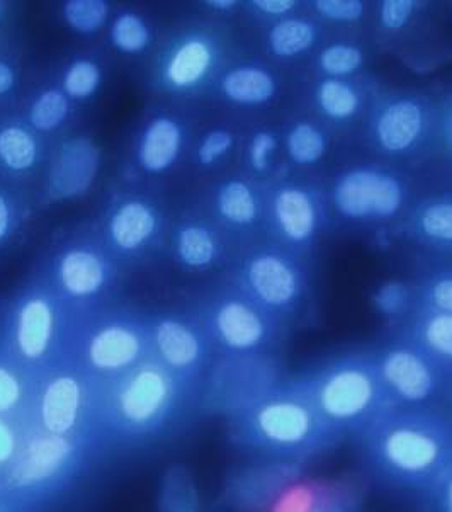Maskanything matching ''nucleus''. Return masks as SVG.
I'll return each mask as SVG.
<instances>
[{"instance_id": "nucleus-1", "label": "nucleus", "mask_w": 452, "mask_h": 512, "mask_svg": "<svg viewBox=\"0 0 452 512\" xmlns=\"http://www.w3.org/2000/svg\"><path fill=\"white\" fill-rule=\"evenodd\" d=\"M354 441L369 475L400 494L429 499L452 467V427L441 410H388Z\"/></svg>"}, {"instance_id": "nucleus-2", "label": "nucleus", "mask_w": 452, "mask_h": 512, "mask_svg": "<svg viewBox=\"0 0 452 512\" xmlns=\"http://www.w3.org/2000/svg\"><path fill=\"white\" fill-rule=\"evenodd\" d=\"M187 416L184 388L164 366L142 365L99 390L96 443L101 455L140 450L182 429Z\"/></svg>"}, {"instance_id": "nucleus-3", "label": "nucleus", "mask_w": 452, "mask_h": 512, "mask_svg": "<svg viewBox=\"0 0 452 512\" xmlns=\"http://www.w3.org/2000/svg\"><path fill=\"white\" fill-rule=\"evenodd\" d=\"M225 422L235 448L271 465H300L342 443L300 385L271 390Z\"/></svg>"}, {"instance_id": "nucleus-4", "label": "nucleus", "mask_w": 452, "mask_h": 512, "mask_svg": "<svg viewBox=\"0 0 452 512\" xmlns=\"http://www.w3.org/2000/svg\"><path fill=\"white\" fill-rule=\"evenodd\" d=\"M101 456L89 439L63 438L28 427L19 455L0 480V492L41 512L79 484Z\"/></svg>"}, {"instance_id": "nucleus-5", "label": "nucleus", "mask_w": 452, "mask_h": 512, "mask_svg": "<svg viewBox=\"0 0 452 512\" xmlns=\"http://www.w3.org/2000/svg\"><path fill=\"white\" fill-rule=\"evenodd\" d=\"M300 387L342 441L359 438L393 409L376 368L362 363L335 366Z\"/></svg>"}, {"instance_id": "nucleus-6", "label": "nucleus", "mask_w": 452, "mask_h": 512, "mask_svg": "<svg viewBox=\"0 0 452 512\" xmlns=\"http://www.w3.org/2000/svg\"><path fill=\"white\" fill-rule=\"evenodd\" d=\"M97 400L99 390L87 387L82 376L70 371L51 375L31 392L26 426L40 433L96 443Z\"/></svg>"}, {"instance_id": "nucleus-7", "label": "nucleus", "mask_w": 452, "mask_h": 512, "mask_svg": "<svg viewBox=\"0 0 452 512\" xmlns=\"http://www.w3.org/2000/svg\"><path fill=\"white\" fill-rule=\"evenodd\" d=\"M379 382L393 409L442 410V380L422 354L408 348L386 351L379 359Z\"/></svg>"}, {"instance_id": "nucleus-8", "label": "nucleus", "mask_w": 452, "mask_h": 512, "mask_svg": "<svg viewBox=\"0 0 452 512\" xmlns=\"http://www.w3.org/2000/svg\"><path fill=\"white\" fill-rule=\"evenodd\" d=\"M142 351V337L136 330L125 325H109L91 337L85 359L96 373L116 375L133 368Z\"/></svg>"}, {"instance_id": "nucleus-9", "label": "nucleus", "mask_w": 452, "mask_h": 512, "mask_svg": "<svg viewBox=\"0 0 452 512\" xmlns=\"http://www.w3.org/2000/svg\"><path fill=\"white\" fill-rule=\"evenodd\" d=\"M14 344L26 363L40 365L46 358L53 344V315L48 303L31 300L24 305L17 317Z\"/></svg>"}, {"instance_id": "nucleus-10", "label": "nucleus", "mask_w": 452, "mask_h": 512, "mask_svg": "<svg viewBox=\"0 0 452 512\" xmlns=\"http://www.w3.org/2000/svg\"><path fill=\"white\" fill-rule=\"evenodd\" d=\"M155 348L174 373H191L201 365L203 344L198 334L177 320H164L155 329Z\"/></svg>"}, {"instance_id": "nucleus-11", "label": "nucleus", "mask_w": 452, "mask_h": 512, "mask_svg": "<svg viewBox=\"0 0 452 512\" xmlns=\"http://www.w3.org/2000/svg\"><path fill=\"white\" fill-rule=\"evenodd\" d=\"M96 148L87 140L65 143L55 169L51 171V189L58 196L82 193L96 174Z\"/></svg>"}, {"instance_id": "nucleus-12", "label": "nucleus", "mask_w": 452, "mask_h": 512, "mask_svg": "<svg viewBox=\"0 0 452 512\" xmlns=\"http://www.w3.org/2000/svg\"><path fill=\"white\" fill-rule=\"evenodd\" d=\"M215 325L223 346L238 353L257 349L266 341V325L252 308L242 303H228L221 308Z\"/></svg>"}, {"instance_id": "nucleus-13", "label": "nucleus", "mask_w": 452, "mask_h": 512, "mask_svg": "<svg viewBox=\"0 0 452 512\" xmlns=\"http://www.w3.org/2000/svg\"><path fill=\"white\" fill-rule=\"evenodd\" d=\"M422 128V111L410 101L393 104L386 109L378 123L381 145L391 152H400L410 147L419 137Z\"/></svg>"}, {"instance_id": "nucleus-14", "label": "nucleus", "mask_w": 452, "mask_h": 512, "mask_svg": "<svg viewBox=\"0 0 452 512\" xmlns=\"http://www.w3.org/2000/svg\"><path fill=\"white\" fill-rule=\"evenodd\" d=\"M250 283L269 305H284L294 296L296 279L291 269L276 257H260L250 268Z\"/></svg>"}, {"instance_id": "nucleus-15", "label": "nucleus", "mask_w": 452, "mask_h": 512, "mask_svg": "<svg viewBox=\"0 0 452 512\" xmlns=\"http://www.w3.org/2000/svg\"><path fill=\"white\" fill-rule=\"evenodd\" d=\"M181 130L170 120H157L148 128L143 138L140 159L145 169L152 172L164 171L169 167L179 152Z\"/></svg>"}, {"instance_id": "nucleus-16", "label": "nucleus", "mask_w": 452, "mask_h": 512, "mask_svg": "<svg viewBox=\"0 0 452 512\" xmlns=\"http://www.w3.org/2000/svg\"><path fill=\"white\" fill-rule=\"evenodd\" d=\"M379 177L381 176L369 171L352 172L345 176L335 193L340 211L352 218L369 215L373 211L374 191Z\"/></svg>"}, {"instance_id": "nucleus-17", "label": "nucleus", "mask_w": 452, "mask_h": 512, "mask_svg": "<svg viewBox=\"0 0 452 512\" xmlns=\"http://www.w3.org/2000/svg\"><path fill=\"white\" fill-rule=\"evenodd\" d=\"M276 215L288 237L303 240L315 227V210L303 191L288 189L277 196Z\"/></svg>"}, {"instance_id": "nucleus-18", "label": "nucleus", "mask_w": 452, "mask_h": 512, "mask_svg": "<svg viewBox=\"0 0 452 512\" xmlns=\"http://www.w3.org/2000/svg\"><path fill=\"white\" fill-rule=\"evenodd\" d=\"M62 281L74 295H91L104 281L101 262L89 252H70L62 262Z\"/></svg>"}, {"instance_id": "nucleus-19", "label": "nucleus", "mask_w": 452, "mask_h": 512, "mask_svg": "<svg viewBox=\"0 0 452 512\" xmlns=\"http://www.w3.org/2000/svg\"><path fill=\"white\" fill-rule=\"evenodd\" d=\"M155 227L152 211L142 203H130L116 213L111 232L116 244L123 249H135L148 239Z\"/></svg>"}, {"instance_id": "nucleus-20", "label": "nucleus", "mask_w": 452, "mask_h": 512, "mask_svg": "<svg viewBox=\"0 0 452 512\" xmlns=\"http://www.w3.org/2000/svg\"><path fill=\"white\" fill-rule=\"evenodd\" d=\"M198 492L186 468H170L160 487V512H198Z\"/></svg>"}, {"instance_id": "nucleus-21", "label": "nucleus", "mask_w": 452, "mask_h": 512, "mask_svg": "<svg viewBox=\"0 0 452 512\" xmlns=\"http://www.w3.org/2000/svg\"><path fill=\"white\" fill-rule=\"evenodd\" d=\"M223 89L237 103L259 104L266 103L274 94V82L262 70L240 69L226 75Z\"/></svg>"}, {"instance_id": "nucleus-22", "label": "nucleus", "mask_w": 452, "mask_h": 512, "mask_svg": "<svg viewBox=\"0 0 452 512\" xmlns=\"http://www.w3.org/2000/svg\"><path fill=\"white\" fill-rule=\"evenodd\" d=\"M211 62L208 46L201 41H189L174 55L169 65V77L176 86H191L203 77Z\"/></svg>"}, {"instance_id": "nucleus-23", "label": "nucleus", "mask_w": 452, "mask_h": 512, "mask_svg": "<svg viewBox=\"0 0 452 512\" xmlns=\"http://www.w3.org/2000/svg\"><path fill=\"white\" fill-rule=\"evenodd\" d=\"M31 392L23 376L0 361V416L26 422Z\"/></svg>"}, {"instance_id": "nucleus-24", "label": "nucleus", "mask_w": 452, "mask_h": 512, "mask_svg": "<svg viewBox=\"0 0 452 512\" xmlns=\"http://www.w3.org/2000/svg\"><path fill=\"white\" fill-rule=\"evenodd\" d=\"M420 344L441 363L452 366V313L436 315L422 325Z\"/></svg>"}, {"instance_id": "nucleus-25", "label": "nucleus", "mask_w": 452, "mask_h": 512, "mask_svg": "<svg viewBox=\"0 0 452 512\" xmlns=\"http://www.w3.org/2000/svg\"><path fill=\"white\" fill-rule=\"evenodd\" d=\"M315 33L310 24L305 21H284L272 29L271 46L276 55L291 57L296 53L305 52L313 43Z\"/></svg>"}, {"instance_id": "nucleus-26", "label": "nucleus", "mask_w": 452, "mask_h": 512, "mask_svg": "<svg viewBox=\"0 0 452 512\" xmlns=\"http://www.w3.org/2000/svg\"><path fill=\"white\" fill-rule=\"evenodd\" d=\"M0 157L11 169H28L36 159L33 138L21 128H7L0 133Z\"/></svg>"}, {"instance_id": "nucleus-27", "label": "nucleus", "mask_w": 452, "mask_h": 512, "mask_svg": "<svg viewBox=\"0 0 452 512\" xmlns=\"http://www.w3.org/2000/svg\"><path fill=\"white\" fill-rule=\"evenodd\" d=\"M220 210L232 222L249 223L254 220L257 208L254 196L245 184L230 183L220 193Z\"/></svg>"}, {"instance_id": "nucleus-28", "label": "nucleus", "mask_w": 452, "mask_h": 512, "mask_svg": "<svg viewBox=\"0 0 452 512\" xmlns=\"http://www.w3.org/2000/svg\"><path fill=\"white\" fill-rule=\"evenodd\" d=\"M179 254L189 266H206L215 256V242L203 228L189 227L179 237Z\"/></svg>"}, {"instance_id": "nucleus-29", "label": "nucleus", "mask_w": 452, "mask_h": 512, "mask_svg": "<svg viewBox=\"0 0 452 512\" xmlns=\"http://www.w3.org/2000/svg\"><path fill=\"white\" fill-rule=\"evenodd\" d=\"M108 16V6L101 0H72L65 6L68 24L82 33L101 28Z\"/></svg>"}, {"instance_id": "nucleus-30", "label": "nucleus", "mask_w": 452, "mask_h": 512, "mask_svg": "<svg viewBox=\"0 0 452 512\" xmlns=\"http://www.w3.org/2000/svg\"><path fill=\"white\" fill-rule=\"evenodd\" d=\"M289 154L300 164H311L322 157L325 140L311 125H298L288 138Z\"/></svg>"}, {"instance_id": "nucleus-31", "label": "nucleus", "mask_w": 452, "mask_h": 512, "mask_svg": "<svg viewBox=\"0 0 452 512\" xmlns=\"http://www.w3.org/2000/svg\"><path fill=\"white\" fill-rule=\"evenodd\" d=\"M26 433H28L26 422L0 416V480L19 455Z\"/></svg>"}, {"instance_id": "nucleus-32", "label": "nucleus", "mask_w": 452, "mask_h": 512, "mask_svg": "<svg viewBox=\"0 0 452 512\" xmlns=\"http://www.w3.org/2000/svg\"><path fill=\"white\" fill-rule=\"evenodd\" d=\"M320 103L325 113L334 118H347L356 113L357 96L351 87L345 86L339 80H327L320 87Z\"/></svg>"}, {"instance_id": "nucleus-33", "label": "nucleus", "mask_w": 452, "mask_h": 512, "mask_svg": "<svg viewBox=\"0 0 452 512\" xmlns=\"http://www.w3.org/2000/svg\"><path fill=\"white\" fill-rule=\"evenodd\" d=\"M113 41L121 52L138 53L148 45L150 35L142 19L126 14L114 24Z\"/></svg>"}, {"instance_id": "nucleus-34", "label": "nucleus", "mask_w": 452, "mask_h": 512, "mask_svg": "<svg viewBox=\"0 0 452 512\" xmlns=\"http://www.w3.org/2000/svg\"><path fill=\"white\" fill-rule=\"evenodd\" d=\"M67 109V99L60 92H46L34 104L31 121L40 130H53L62 123Z\"/></svg>"}, {"instance_id": "nucleus-35", "label": "nucleus", "mask_w": 452, "mask_h": 512, "mask_svg": "<svg viewBox=\"0 0 452 512\" xmlns=\"http://www.w3.org/2000/svg\"><path fill=\"white\" fill-rule=\"evenodd\" d=\"M361 62V52L354 46H332L322 53V67L332 75L351 74Z\"/></svg>"}, {"instance_id": "nucleus-36", "label": "nucleus", "mask_w": 452, "mask_h": 512, "mask_svg": "<svg viewBox=\"0 0 452 512\" xmlns=\"http://www.w3.org/2000/svg\"><path fill=\"white\" fill-rule=\"evenodd\" d=\"M99 84V70L92 62H77L68 70L65 89L74 97L91 96Z\"/></svg>"}, {"instance_id": "nucleus-37", "label": "nucleus", "mask_w": 452, "mask_h": 512, "mask_svg": "<svg viewBox=\"0 0 452 512\" xmlns=\"http://www.w3.org/2000/svg\"><path fill=\"white\" fill-rule=\"evenodd\" d=\"M402 203V191L393 177H379L374 191L373 211L381 217H391Z\"/></svg>"}, {"instance_id": "nucleus-38", "label": "nucleus", "mask_w": 452, "mask_h": 512, "mask_svg": "<svg viewBox=\"0 0 452 512\" xmlns=\"http://www.w3.org/2000/svg\"><path fill=\"white\" fill-rule=\"evenodd\" d=\"M425 234L441 240H452V205H434L422 215Z\"/></svg>"}, {"instance_id": "nucleus-39", "label": "nucleus", "mask_w": 452, "mask_h": 512, "mask_svg": "<svg viewBox=\"0 0 452 512\" xmlns=\"http://www.w3.org/2000/svg\"><path fill=\"white\" fill-rule=\"evenodd\" d=\"M318 11L335 21H356L362 16V4L357 0H318Z\"/></svg>"}, {"instance_id": "nucleus-40", "label": "nucleus", "mask_w": 452, "mask_h": 512, "mask_svg": "<svg viewBox=\"0 0 452 512\" xmlns=\"http://www.w3.org/2000/svg\"><path fill=\"white\" fill-rule=\"evenodd\" d=\"M412 12L413 4L408 0H386L381 9V21L386 28H402L412 16Z\"/></svg>"}, {"instance_id": "nucleus-41", "label": "nucleus", "mask_w": 452, "mask_h": 512, "mask_svg": "<svg viewBox=\"0 0 452 512\" xmlns=\"http://www.w3.org/2000/svg\"><path fill=\"white\" fill-rule=\"evenodd\" d=\"M232 147V135L228 131L218 130L213 131L204 140L199 150V159L203 164H211L215 162L220 155L225 154L228 148Z\"/></svg>"}, {"instance_id": "nucleus-42", "label": "nucleus", "mask_w": 452, "mask_h": 512, "mask_svg": "<svg viewBox=\"0 0 452 512\" xmlns=\"http://www.w3.org/2000/svg\"><path fill=\"white\" fill-rule=\"evenodd\" d=\"M429 502L434 512H452V467L430 494Z\"/></svg>"}, {"instance_id": "nucleus-43", "label": "nucleus", "mask_w": 452, "mask_h": 512, "mask_svg": "<svg viewBox=\"0 0 452 512\" xmlns=\"http://www.w3.org/2000/svg\"><path fill=\"white\" fill-rule=\"evenodd\" d=\"M276 147V140L269 133H257L252 142V150H250V157H252V164L255 169H266L267 157L271 154L272 150Z\"/></svg>"}, {"instance_id": "nucleus-44", "label": "nucleus", "mask_w": 452, "mask_h": 512, "mask_svg": "<svg viewBox=\"0 0 452 512\" xmlns=\"http://www.w3.org/2000/svg\"><path fill=\"white\" fill-rule=\"evenodd\" d=\"M378 303L379 307L383 308L385 312H398L405 303V293H403L402 286H385L381 295L378 296Z\"/></svg>"}, {"instance_id": "nucleus-45", "label": "nucleus", "mask_w": 452, "mask_h": 512, "mask_svg": "<svg viewBox=\"0 0 452 512\" xmlns=\"http://www.w3.org/2000/svg\"><path fill=\"white\" fill-rule=\"evenodd\" d=\"M434 303L442 310L452 313V279L442 281L434 288Z\"/></svg>"}, {"instance_id": "nucleus-46", "label": "nucleus", "mask_w": 452, "mask_h": 512, "mask_svg": "<svg viewBox=\"0 0 452 512\" xmlns=\"http://www.w3.org/2000/svg\"><path fill=\"white\" fill-rule=\"evenodd\" d=\"M255 6L267 14H284L294 7L293 0H257Z\"/></svg>"}, {"instance_id": "nucleus-47", "label": "nucleus", "mask_w": 452, "mask_h": 512, "mask_svg": "<svg viewBox=\"0 0 452 512\" xmlns=\"http://www.w3.org/2000/svg\"><path fill=\"white\" fill-rule=\"evenodd\" d=\"M0 512H38L0 492Z\"/></svg>"}, {"instance_id": "nucleus-48", "label": "nucleus", "mask_w": 452, "mask_h": 512, "mask_svg": "<svg viewBox=\"0 0 452 512\" xmlns=\"http://www.w3.org/2000/svg\"><path fill=\"white\" fill-rule=\"evenodd\" d=\"M14 82V74L12 70L7 67L6 63L0 62V94L9 91Z\"/></svg>"}, {"instance_id": "nucleus-49", "label": "nucleus", "mask_w": 452, "mask_h": 512, "mask_svg": "<svg viewBox=\"0 0 452 512\" xmlns=\"http://www.w3.org/2000/svg\"><path fill=\"white\" fill-rule=\"evenodd\" d=\"M7 227H9V208L4 198L0 196V239L6 235Z\"/></svg>"}, {"instance_id": "nucleus-50", "label": "nucleus", "mask_w": 452, "mask_h": 512, "mask_svg": "<svg viewBox=\"0 0 452 512\" xmlns=\"http://www.w3.org/2000/svg\"><path fill=\"white\" fill-rule=\"evenodd\" d=\"M208 4L216 7V9H223V11H226V9H232V7L235 6V2H232V0H211Z\"/></svg>"}, {"instance_id": "nucleus-51", "label": "nucleus", "mask_w": 452, "mask_h": 512, "mask_svg": "<svg viewBox=\"0 0 452 512\" xmlns=\"http://www.w3.org/2000/svg\"><path fill=\"white\" fill-rule=\"evenodd\" d=\"M320 512H356L349 509V507L342 506V504H328L325 509Z\"/></svg>"}, {"instance_id": "nucleus-52", "label": "nucleus", "mask_w": 452, "mask_h": 512, "mask_svg": "<svg viewBox=\"0 0 452 512\" xmlns=\"http://www.w3.org/2000/svg\"><path fill=\"white\" fill-rule=\"evenodd\" d=\"M446 414H447V419H449V422H451V427H452V405H451V410H447Z\"/></svg>"}, {"instance_id": "nucleus-53", "label": "nucleus", "mask_w": 452, "mask_h": 512, "mask_svg": "<svg viewBox=\"0 0 452 512\" xmlns=\"http://www.w3.org/2000/svg\"><path fill=\"white\" fill-rule=\"evenodd\" d=\"M0 12H2V6H0Z\"/></svg>"}]
</instances>
